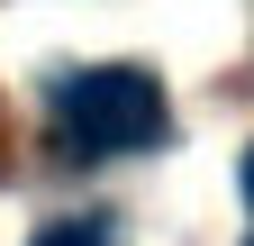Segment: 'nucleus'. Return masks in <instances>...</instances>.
Returning <instances> with one entry per match:
<instances>
[{"instance_id":"f257e3e1","label":"nucleus","mask_w":254,"mask_h":246,"mask_svg":"<svg viewBox=\"0 0 254 246\" xmlns=\"http://www.w3.org/2000/svg\"><path fill=\"white\" fill-rule=\"evenodd\" d=\"M55 128L73 155H136L164 137V82L136 64H91L55 91Z\"/></svg>"},{"instance_id":"f03ea898","label":"nucleus","mask_w":254,"mask_h":246,"mask_svg":"<svg viewBox=\"0 0 254 246\" xmlns=\"http://www.w3.org/2000/svg\"><path fill=\"white\" fill-rule=\"evenodd\" d=\"M37 246H109V228H91V219H64V228H46Z\"/></svg>"},{"instance_id":"7ed1b4c3","label":"nucleus","mask_w":254,"mask_h":246,"mask_svg":"<svg viewBox=\"0 0 254 246\" xmlns=\"http://www.w3.org/2000/svg\"><path fill=\"white\" fill-rule=\"evenodd\" d=\"M245 210H254V146H245Z\"/></svg>"}]
</instances>
